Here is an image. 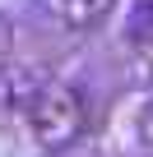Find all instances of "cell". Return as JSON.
<instances>
[{"instance_id": "obj_1", "label": "cell", "mask_w": 153, "mask_h": 157, "mask_svg": "<svg viewBox=\"0 0 153 157\" xmlns=\"http://www.w3.org/2000/svg\"><path fill=\"white\" fill-rule=\"evenodd\" d=\"M19 116L28 125V139L46 157L51 152H70L84 139V129H88V102H84V93L74 83H65V78H51V74L37 83V93L23 102Z\"/></svg>"}, {"instance_id": "obj_6", "label": "cell", "mask_w": 153, "mask_h": 157, "mask_svg": "<svg viewBox=\"0 0 153 157\" xmlns=\"http://www.w3.org/2000/svg\"><path fill=\"white\" fill-rule=\"evenodd\" d=\"M51 157H98V152H79V148H70V152H51Z\"/></svg>"}, {"instance_id": "obj_2", "label": "cell", "mask_w": 153, "mask_h": 157, "mask_svg": "<svg viewBox=\"0 0 153 157\" xmlns=\"http://www.w3.org/2000/svg\"><path fill=\"white\" fill-rule=\"evenodd\" d=\"M33 5L60 33H98L116 14V0H33Z\"/></svg>"}, {"instance_id": "obj_5", "label": "cell", "mask_w": 153, "mask_h": 157, "mask_svg": "<svg viewBox=\"0 0 153 157\" xmlns=\"http://www.w3.org/2000/svg\"><path fill=\"white\" fill-rule=\"evenodd\" d=\"M10 51H14V23H10L5 14H0V60H5Z\"/></svg>"}, {"instance_id": "obj_3", "label": "cell", "mask_w": 153, "mask_h": 157, "mask_svg": "<svg viewBox=\"0 0 153 157\" xmlns=\"http://www.w3.org/2000/svg\"><path fill=\"white\" fill-rule=\"evenodd\" d=\"M125 42L135 51H153V0H135L125 10Z\"/></svg>"}, {"instance_id": "obj_4", "label": "cell", "mask_w": 153, "mask_h": 157, "mask_svg": "<svg viewBox=\"0 0 153 157\" xmlns=\"http://www.w3.org/2000/svg\"><path fill=\"white\" fill-rule=\"evenodd\" d=\"M135 134H139V143L144 148H153V93L139 102V111H135Z\"/></svg>"}]
</instances>
